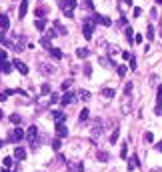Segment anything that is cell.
Wrapping results in <instances>:
<instances>
[{
	"instance_id": "6da1fadb",
	"label": "cell",
	"mask_w": 162,
	"mask_h": 172,
	"mask_svg": "<svg viewBox=\"0 0 162 172\" xmlns=\"http://www.w3.org/2000/svg\"><path fill=\"white\" fill-rule=\"evenodd\" d=\"M92 30H94V22L92 20H84V24H82V32H84V38H92Z\"/></svg>"
},
{
	"instance_id": "7a4b0ae2",
	"label": "cell",
	"mask_w": 162,
	"mask_h": 172,
	"mask_svg": "<svg viewBox=\"0 0 162 172\" xmlns=\"http://www.w3.org/2000/svg\"><path fill=\"white\" fill-rule=\"evenodd\" d=\"M22 138H24V132H22V130H20L18 126H16V128H14V130L10 132V136H8V142H20Z\"/></svg>"
},
{
	"instance_id": "3957f363",
	"label": "cell",
	"mask_w": 162,
	"mask_h": 172,
	"mask_svg": "<svg viewBox=\"0 0 162 172\" xmlns=\"http://www.w3.org/2000/svg\"><path fill=\"white\" fill-rule=\"evenodd\" d=\"M74 98H76V94H74V92H64V94H62V98H60V104H62V106H66V104H72L74 102Z\"/></svg>"
},
{
	"instance_id": "277c9868",
	"label": "cell",
	"mask_w": 162,
	"mask_h": 172,
	"mask_svg": "<svg viewBox=\"0 0 162 172\" xmlns=\"http://www.w3.org/2000/svg\"><path fill=\"white\" fill-rule=\"evenodd\" d=\"M56 136L58 138H66L68 136V128L64 126V122H56Z\"/></svg>"
},
{
	"instance_id": "5b68a950",
	"label": "cell",
	"mask_w": 162,
	"mask_h": 172,
	"mask_svg": "<svg viewBox=\"0 0 162 172\" xmlns=\"http://www.w3.org/2000/svg\"><path fill=\"white\" fill-rule=\"evenodd\" d=\"M12 66H14V68L18 70L20 74H28V66L24 64L22 60H14V62H12Z\"/></svg>"
},
{
	"instance_id": "8992f818",
	"label": "cell",
	"mask_w": 162,
	"mask_h": 172,
	"mask_svg": "<svg viewBox=\"0 0 162 172\" xmlns=\"http://www.w3.org/2000/svg\"><path fill=\"white\" fill-rule=\"evenodd\" d=\"M92 22H94V24H96V22H102L104 26H110V24H112V20H110L108 16H100V14H94Z\"/></svg>"
},
{
	"instance_id": "52a82bcc",
	"label": "cell",
	"mask_w": 162,
	"mask_h": 172,
	"mask_svg": "<svg viewBox=\"0 0 162 172\" xmlns=\"http://www.w3.org/2000/svg\"><path fill=\"white\" fill-rule=\"evenodd\" d=\"M26 12H28V0H22V2H20V8H18V18H20V20L26 16Z\"/></svg>"
},
{
	"instance_id": "ba28073f",
	"label": "cell",
	"mask_w": 162,
	"mask_h": 172,
	"mask_svg": "<svg viewBox=\"0 0 162 172\" xmlns=\"http://www.w3.org/2000/svg\"><path fill=\"white\" fill-rule=\"evenodd\" d=\"M24 136L28 138L30 142H32V140H36V138H38V128H36V126H30V128H28V132H26Z\"/></svg>"
},
{
	"instance_id": "9c48e42d",
	"label": "cell",
	"mask_w": 162,
	"mask_h": 172,
	"mask_svg": "<svg viewBox=\"0 0 162 172\" xmlns=\"http://www.w3.org/2000/svg\"><path fill=\"white\" fill-rule=\"evenodd\" d=\"M8 26H10L8 16H6V14H0V32H2V30H8Z\"/></svg>"
},
{
	"instance_id": "30bf717a",
	"label": "cell",
	"mask_w": 162,
	"mask_h": 172,
	"mask_svg": "<svg viewBox=\"0 0 162 172\" xmlns=\"http://www.w3.org/2000/svg\"><path fill=\"white\" fill-rule=\"evenodd\" d=\"M14 158H16V160H24V158H26V150L20 148V146L14 148Z\"/></svg>"
},
{
	"instance_id": "8fae6325",
	"label": "cell",
	"mask_w": 162,
	"mask_h": 172,
	"mask_svg": "<svg viewBox=\"0 0 162 172\" xmlns=\"http://www.w3.org/2000/svg\"><path fill=\"white\" fill-rule=\"evenodd\" d=\"M52 116L56 118V122H64V120H66V114H64L62 110H54V112H52Z\"/></svg>"
},
{
	"instance_id": "7c38bea8",
	"label": "cell",
	"mask_w": 162,
	"mask_h": 172,
	"mask_svg": "<svg viewBox=\"0 0 162 172\" xmlns=\"http://www.w3.org/2000/svg\"><path fill=\"white\" fill-rule=\"evenodd\" d=\"M10 70H12V64H10V62H8V60L0 64V72H2V74H8Z\"/></svg>"
},
{
	"instance_id": "4fadbf2b",
	"label": "cell",
	"mask_w": 162,
	"mask_h": 172,
	"mask_svg": "<svg viewBox=\"0 0 162 172\" xmlns=\"http://www.w3.org/2000/svg\"><path fill=\"white\" fill-rule=\"evenodd\" d=\"M50 56L60 60V58H62V50H60V48H50Z\"/></svg>"
},
{
	"instance_id": "5bb4252c",
	"label": "cell",
	"mask_w": 162,
	"mask_h": 172,
	"mask_svg": "<svg viewBox=\"0 0 162 172\" xmlns=\"http://www.w3.org/2000/svg\"><path fill=\"white\" fill-rule=\"evenodd\" d=\"M140 162H138V156H136V154H134V156H132V158H130V162H128V170H132V168H136V166H138Z\"/></svg>"
},
{
	"instance_id": "9a60e30c",
	"label": "cell",
	"mask_w": 162,
	"mask_h": 172,
	"mask_svg": "<svg viewBox=\"0 0 162 172\" xmlns=\"http://www.w3.org/2000/svg\"><path fill=\"white\" fill-rule=\"evenodd\" d=\"M34 26H36V30H40V32H42V30L46 28V20H44V18H38Z\"/></svg>"
},
{
	"instance_id": "2e32d148",
	"label": "cell",
	"mask_w": 162,
	"mask_h": 172,
	"mask_svg": "<svg viewBox=\"0 0 162 172\" xmlns=\"http://www.w3.org/2000/svg\"><path fill=\"white\" fill-rule=\"evenodd\" d=\"M96 158H98L100 162H106V160H108V152H104V150H98V152H96Z\"/></svg>"
},
{
	"instance_id": "e0dca14e",
	"label": "cell",
	"mask_w": 162,
	"mask_h": 172,
	"mask_svg": "<svg viewBox=\"0 0 162 172\" xmlns=\"http://www.w3.org/2000/svg\"><path fill=\"white\" fill-rule=\"evenodd\" d=\"M88 116H90V110H88V108H84V110L80 112V116H78V120H80V122H86V120H88Z\"/></svg>"
},
{
	"instance_id": "ac0fdd59",
	"label": "cell",
	"mask_w": 162,
	"mask_h": 172,
	"mask_svg": "<svg viewBox=\"0 0 162 172\" xmlns=\"http://www.w3.org/2000/svg\"><path fill=\"white\" fill-rule=\"evenodd\" d=\"M102 94H104L106 98H114V96H116V90H114V88H104Z\"/></svg>"
},
{
	"instance_id": "d6986e66",
	"label": "cell",
	"mask_w": 162,
	"mask_h": 172,
	"mask_svg": "<svg viewBox=\"0 0 162 172\" xmlns=\"http://www.w3.org/2000/svg\"><path fill=\"white\" fill-rule=\"evenodd\" d=\"M76 56L78 58H86L88 56V48H78V50H76Z\"/></svg>"
},
{
	"instance_id": "ffe728a7",
	"label": "cell",
	"mask_w": 162,
	"mask_h": 172,
	"mask_svg": "<svg viewBox=\"0 0 162 172\" xmlns=\"http://www.w3.org/2000/svg\"><path fill=\"white\" fill-rule=\"evenodd\" d=\"M124 32H126V40H128V42H130V44H132V42H134V38H132V36H134V32H132V28L128 26V28H126V30H124Z\"/></svg>"
},
{
	"instance_id": "44dd1931",
	"label": "cell",
	"mask_w": 162,
	"mask_h": 172,
	"mask_svg": "<svg viewBox=\"0 0 162 172\" xmlns=\"http://www.w3.org/2000/svg\"><path fill=\"white\" fill-rule=\"evenodd\" d=\"M146 34H148V40H154V26L148 24V28H146Z\"/></svg>"
},
{
	"instance_id": "7402d4cb",
	"label": "cell",
	"mask_w": 162,
	"mask_h": 172,
	"mask_svg": "<svg viewBox=\"0 0 162 172\" xmlns=\"http://www.w3.org/2000/svg\"><path fill=\"white\" fill-rule=\"evenodd\" d=\"M20 120H22V118H20V114H16V112L10 116V122H12V124H20Z\"/></svg>"
},
{
	"instance_id": "603a6c76",
	"label": "cell",
	"mask_w": 162,
	"mask_h": 172,
	"mask_svg": "<svg viewBox=\"0 0 162 172\" xmlns=\"http://www.w3.org/2000/svg\"><path fill=\"white\" fill-rule=\"evenodd\" d=\"M126 150H128V142H122V150H120V156H122V158H126L128 156Z\"/></svg>"
},
{
	"instance_id": "cb8c5ba5",
	"label": "cell",
	"mask_w": 162,
	"mask_h": 172,
	"mask_svg": "<svg viewBox=\"0 0 162 172\" xmlns=\"http://www.w3.org/2000/svg\"><path fill=\"white\" fill-rule=\"evenodd\" d=\"M118 134H120V130H118V128H116L114 132H112V134H110V144H114L116 140H118Z\"/></svg>"
},
{
	"instance_id": "d4e9b609",
	"label": "cell",
	"mask_w": 162,
	"mask_h": 172,
	"mask_svg": "<svg viewBox=\"0 0 162 172\" xmlns=\"http://www.w3.org/2000/svg\"><path fill=\"white\" fill-rule=\"evenodd\" d=\"M84 76H92V66L90 64H84Z\"/></svg>"
},
{
	"instance_id": "484cf974",
	"label": "cell",
	"mask_w": 162,
	"mask_h": 172,
	"mask_svg": "<svg viewBox=\"0 0 162 172\" xmlns=\"http://www.w3.org/2000/svg\"><path fill=\"white\" fill-rule=\"evenodd\" d=\"M6 60H8V54H6V50H2V48H0V64H2V62H6Z\"/></svg>"
},
{
	"instance_id": "4316f807",
	"label": "cell",
	"mask_w": 162,
	"mask_h": 172,
	"mask_svg": "<svg viewBox=\"0 0 162 172\" xmlns=\"http://www.w3.org/2000/svg\"><path fill=\"white\" fill-rule=\"evenodd\" d=\"M156 100H158V106H162V84L158 86V94H156Z\"/></svg>"
},
{
	"instance_id": "83f0119b",
	"label": "cell",
	"mask_w": 162,
	"mask_h": 172,
	"mask_svg": "<svg viewBox=\"0 0 162 172\" xmlns=\"http://www.w3.org/2000/svg\"><path fill=\"white\" fill-rule=\"evenodd\" d=\"M60 146H62V144H60V138H54V140H52V148L60 150Z\"/></svg>"
},
{
	"instance_id": "f1b7e54d",
	"label": "cell",
	"mask_w": 162,
	"mask_h": 172,
	"mask_svg": "<svg viewBox=\"0 0 162 172\" xmlns=\"http://www.w3.org/2000/svg\"><path fill=\"white\" fill-rule=\"evenodd\" d=\"M40 44L44 46V48H50V38H46V36H44V38L40 40Z\"/></svg>"
},
{
	"instance_id": "f546056e",
	"label": "cell",
	"mask_w": 162,
	"mask_h": 172,
	"mask_svg": "<svg viewBox=\"0 0 162 172\" xmlns=\"http://www.w3.org/2000/svg\"><path fill=\"white\" fill-rule=\"evenodd\" d=\"M54 26H56V30L60 32V34H66V28H62V26H60V22H54Z\"/></svg>"
},
{
	"instance_id": "4dcf8cb0",
	"label": "cell",
	"mask_w": 162,
	"mask_h": 172,
	"mask_svg": "<svg viewBox=\"0 0 162 172\" xmlns=\"http://www.w3.org/2000/svg\"><path fill=\"white\" fill-rule=\"evenodd\" d=\"M80 98L88 100V98H90V92H88V90H80Z\"/></svg>"
},
{
	"instance_id": "1f68e13d",
	"label": "cell",
	"mask_w": 162,
	"mask_h": 172,
	"mask_svg": "<svg viewBox=\"0 0 162 172\" xmlns=\"http://www.w3.org/2000/svg\"><path fill=\"white\" fill-rule=\"evenodd\" d=\"M2 164H4L6 168H10V166H12V158H10V156H6V158H4V162H2Z\"/></svg>"
},
{
	"instance_id": "d6a6232c",
	"label": "cell",
	"mask_w": 162,
	"mask_h": 172,
	"mask_svg": "<svg viewBox=\"0 0 162 172\" xmlns=\"http://www.w3.org/2000/svg\"><path fill=\"white\" fill-rule=\"evenodd\" d=\"M40 94H50V86H48V84H44V86L40 88Z\"/></svg>"
},
{
	"instance_id": "836d02e7",
	"label": "cell",
	"mask_w": 162,
	"mask_h": 172,
	"mask_svg": "<svg viewBox=\"0 0 162 172\" xmlns=\"http://www.w3.org/2000/svg\"><path fill=\"white\" fill-rule=\"evenodd\" d=\"M130 68L136 70V58H134V56H130Z\"/></svg>"
},
{
	"instance_id": "e575fe53",
	"label": "cell",
	"mask_w": 162,
	"mask_h": 172,
	"mask_svg": "<svg viewBox=\"0 0 162 172\" xmlns=\"http://www.w3.org/2000/svg\"><path fill=\"white\" fill-rule=\"evenodd\" d=\"M126 74V66H118V76H124Z\"/></svg>"
},
{
	"instance_id": "d590c367",
	"label": "cell",
	"mask_w": 162,
	"mask_h": 172,
	"mask_svg": "<svg viewBox=\"0 0 162 172\" xmlns=\"http://www.w3.org/2000/svg\"><path fill=\"white\" fill-rule=\"evenodd\" d=\"M130 92H132V84H130V82H128L126 86H124V94H130Z\"/></svg>"
},
{
	"instance_id": "8d00e7d4",
	"label": "cell",
	"mask_w": 162,
	"mask_h": 172,
	"mask_svg": "<svg viewBox=\"0 0 162 172\" xmlns=\"http://www.w3.org/2000/svg\"><path fill=\"white\" fill-rule=\"evenodd\" d=\"M44 14H46V8H38L36 10V16H44Z\"/></svg>"
},
{
	"instance_id": "74e56055",
	"label": "cell",
	"mask_w": 162,
	"mask_h": 172,
	"mask_svg": "<svg viewBox=\"0 0 162 172\" xmlns=\"http://www.w3.org/2000/svg\"><path fill=\"white\" fill-rule=\"evenodd\" d=\"M144 138H146L148 142H152V140H154V136H152V132H146V134H144Z\"/></svg>"
},
{
	"instance_id": "f35d334b",
	"label": "cell",
	"mask_w": 162,
	"mask_h": 172,
	"mask_svg": "<svg viewBox=\"0 0 162 172\" xmlns=\"http://www.w3.org/2000/svg\"><path fill=\"white\" fill-rule=\"evenodd\" d=\"M68 86H70V82H62V86H60V88H62V92L68 90Z\"/></svg>"
},
{
	"instance_id": "ab89813d",
	"label": "cell",
	"mask_w": 162,
	"mask_h": 172,
	"mask_svg": "<svg viewBox=\"0 0 162 172\" xmlns=\"http://www.w3.org/2000/svg\"><path fill=\"white\" fill-rule=\"evenodd\" d=\"M134 42L140 44V42H142V34H136V36H134Z\"/></svg>"
},
{
	"instance_id": "60d3db41",
	"label": "cell",
	"mask_w": 162,
	"mask_h": 172,
	"mask_svg": "<svg viewBox=\"0 0 162 172\" xmlns=\"http://www.w3.org/2000/svg\"><path fill=\"white\" fill-rule=\"evenodd\" d=\"M130 56H132V52H128V50H126V52H122V58H126V60H128Z\"/></svg>"
},
{
	"instance_id": "b9f144b4",
	"label": "cell",
	"mask_w": 162,
	"mask_h": 172,
	"mask_svg": "<svg viewBox=\"0 0 162 172\" xmlns=\"http://www.w3.org/2000/svg\"><path fill=\"white\" fill-rule=\"evenodd\" d=\"M86 6H88V8L92 10V8H94V2H92V0H86Z\"/></svg>"
},
{
	"instance_id": "7bdbcfd3",
	"label": "cell",
	"mask_w": 162,
	"mask_h": 172,
	"mask_svg": "<svg viewBox=\"0 0 162 172\" xmlns=\"http://www.w3.org/2000/svg\"><path fill=\"white\" fill-rule=\"evenodd\" d=\"M6 96H8V94H6V92H2V94H0V102H4V100H6Z\"/></svg>"
},
{
	"instance_id": "ee69618b",
	"label": "cell",
	"mask_w": 162,
	"mask_h": 172,
	"mask_svg": "<svg viewBox=\"0 0 162 172\" xmlns=\"http://www.w3.org/2000/svg\"><path fill=\"white\" fill-rule=\"evenodd\" d=\"M142 14V8H134V16H140Z\"/></svg>"
},
{
	"instance_id": "f6af8a7d",
	"label": "cell",
	"mask_w": 162,
	"mask_h": 172,
	"mask_svg": "<svg viewBox=\"0 0 162 172\" xmlns=\"http://www.w3.org/2000/svg\"><path fill=\"white\" fill-rule=\"evenodd\" d=\"M156 150H160V152H162V140L158 142V144H156Z\"/></svg>"
},
{
	"instance_id": "bcb514c9",
	"label": "cell",
	"mask_w": 162,
	"mask_h": 172,
	"mask_svg": "<svg viewBox=\"0 0 162 172\" xmlns=\"http://www.w3.org/2000/svg\"><path fill=\"white\" fill-rule=\"evenodd\" d=\"M122 2H124L126 6H132V0H122Z\"/></svg>"
},
{
	"instance_id": "7dc6e473",
	"label": "cell",
	"mask_w": 162,
	"mask_h": 172,
	"mask_svg": "<svg viewBox=\"0 0 162 172\" xmlns=\"http://www.w3.org/2000/svg\"><path fill=\"white\" fill-rule=\"evenodd\" d=\"M2 118H4V112H2V110H0V120H2Z\"/></svg>"
},
{
	"instance_id": "c3c4849f",
	"label": "cell",
	"mask_w": 162,
	"mask_h": 172,
	"mask_svg": "<svg viewBox=\"0 0 162 172\" xmlns=\"http://www.w3.org/2000/svg\"><path fill=\"white\" fill-rule=\"evenodd\" d=\"M2 144H4V142H2V140H0V148H2Z\"/></svg>"
},
{
	"instance_id": "681fc988",
	"label": "cell",
	"mask_w": 162,
	"mask_h": 172,
	"mask_svg": "<svg viewBox=\"0 0 162 172\" xmlns=\"http://www.w3.org/2000/svg\"><path fill=\"white\" fill-rule=\"evenodd\" d=\"M156 2H158V4H162V0H156Z\"/></svg>"
}]
</instances>
